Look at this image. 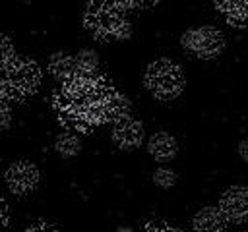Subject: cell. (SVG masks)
Listing matches in <instances>:
<instances>
[{"instance_id":"cell-14","label":"cell","mask_w":248,"mask_h":232,"mask_svg":"<svg viewBox=\"0 0 248 232\" xmlns=\"http://www.w3.org/2000/svg\"><path fill=\"white\" fill-rule=\"evenodd\" d=\"M76 75L95 77L99 75V56L91 48H81L76 54Z\"/></svg>"},{"instance_id":"cell-9","label":"cell","mask_w":248,"mask_h":232,"mask_svg":"<svg viewBox=\"0 0 248 232\" xmlns=\"http://www.w3.org/2000/svg\"><path fill=\"white\" fill-rule=\"evenodd\" d=\"M147 153L157 162H170L178 153V143L170 133L155 131L147 141Z\"/></svg>"},{"instance_id":"cell-23","label":"cell","mask_w":248,"mask_h":232,"mask_svg":"<svg viewBox=\"0 0 248 232\" xmlns=\"http://www.w3.org/2000/svg\"><path fill=\"white\" fill-rule=\"evenodd\" d=\"M6 220H8L6 205H4V203H2V199H0V226H2V224H6Z\"/></svg>"},{"instance_id":"cell-21","label":"cell","mask_w":248,"mask_h":232,"mask_svg":"<svg viewBox=\"0 0 248 232\" xmlns=\"http://www.w3.org/2000/svg\"><path fill=\"white\" fill-rule=\"evenodd\" d=\"M145 228H147V230H176V228H172V226H167L165 222H147Z\"/></svg>"},{"instance_id":"cell-7","label":"cell","mask_w":248,"mask_h":232,"mask_svg":"<svg viewBox=\"0 0 248 232\" xmlns=\"http://www.w3.org/2000/svg\"><path fill=\"white\" fill-rule=\"evenodd\" d=\"M219 209L227 217L229 222L242 224L248 220V188L232 186L229 188L219 201Z\"/></svg>"},{"instance_id":"cell-20","label":"cell","mask_w":248,"mask_h":232,"mask_svg":"<svg viewBox=\"0 0 248 232\" xmlns=\"http://www.w3.org/2000/svg\"><path fill=\"white\" fill-rule=\"evenodd\" d=\"M238 157L248 162V137H244V139L238 143Z\"/></svg>"},{"instance_id":"cell-6","label":"cell","mask_w":248,"mask_h":232,"mask_svg":"<svg viewBox=\"0 0 248 232\" xmlns=\"http://www.w3.org/2000/svg\"><path fill=\"white\" fill-rule=\"evenodd\" d=\"M4 182H6V188L12 193H16V195H27V193H31L39 186L41 172L29 160H16V162H12L6 168Z\"/></svg>"},{"instance_id":"cell-15","label":"cell","mask_w":248,"mask_h":232,"mask_svg":"<svg viewBox=\"0 0 248 232\" xmlns=\"http://www.w3.org/2000/svg\"><path fill=\"white\" fill-rule=\"evenodd\" d=\"M54 151L62 159H74L81 151V139H79V135H76L74 131H62V133H58V137L54 141Z\"/></svg>"},{"instance_id":"cell-16","label":"cell","mask_w":248,"mask_h":232,"mask_svg":"<svg viewBox=\"0 0 248 232\" xmlns=\"http://www.w3.org/2000/svg\"><path fill=\"white\" fill-rule=\"evenodd\" d=\"M153 184L161 189H170L176 184V172L167 166H161L153 172Z\"/></svg>"},{"instance_id":"cell-13","label":"cell","mask_w":248,"mask_h":232,"mask_svg":"<svg viewBox=\"0 0 248 232\" xmlns=\"http://www.w3.org/2000/svg\"><path fill=\"white\" fill-rule=\"evenodd\" d=\"M130 110H132V102L126 95H122L120 91H114V89H108L107 95H105V116H107V122L112 120H120L124 116H130Z\"/></svg>"},{"instance_id":"cell-10","label":"cell","mask_w":248,"mask_h":232,"mask_svg":"<svg viewBox=\"0 0 248 232\" xmlns=\"http://www.w3.org/2000/svg\"><path fill=\"white\" fill-rule=\"evenodd\" d=\"M227 217L219 207H203L200 209L192 218L194 230H207V232H219L227 228Z\"/></svg>"},{"instance_id":"cell-2","label":"cell","mask_w":248,"mask_h":232,"mask_svg":"<svg viewBox=\"0 0 248 232\" xmlns=\"http://www.w3.org/2000/svg\"><path fill=\"white\" fill-rule=\"evenodd\" d=\"M83 25L99 41H128L132 37V23L120 0H89Z\"/></svg>"},{"instance_id":"cell-5","label":"cell","mask_w":248,"mask_h":232,"mask_svg":"<svg viewBox=\"0 0 248 232\" xmlns=\"http://www.w3.org/2000/svg\"><path fill=\"white\" fill-rule=\"evenodd\" d=\"M180 44L188 54H192L196 58L209 60L223 52L225 37L219 29H215L211 25H200V27L184 31L180 37Z\"/></svg>"},{"instance_id":"cell-17","label":"cell","mask_w":248,"mask_h":232,"mask_svg":"<svg viewBox=\"0 0 248 232\" xmlns=\"http://www.w3.org/2000/svg\"><path fill=\"white\" fill-rule=\"evenodd\" d=\"M16 58V46L10 37L0 35V70H4Z\"/></svg>"},{"instance_id":"cell-8","label":"cell","mask_w":248,"mask_h":232,"mask_svg":"<svg viewBox=\"0 0 248 232\" xmlns=\"http://www.w3.org/2000/svg\"><path fill=\"white\" fill-rule=\"evenodd\" d=\"M110 135H112V141L116 147H120L124 151H132L143 143L145 130L140 120H136L132 116H124L114 122Z\"/></svg>"},{"instance_id":"cell-18","label":"cell","mask_w":248,"mask_h":232,"mask_svg":"<svg viewBox=\"0 0 248 232\" xmlns=\"http://www.w3.org/2000/svg\"><path fill=\"white\" fill-rule=\"evenodd\" d=\"M12 124V108H10V99L0 87V130H6Z\"/></svg>"},{"instance_id":"cell-1","label":"cell","mask_w":248,"mask_h":232,"mask_svg":"<svg viewBox=\"0 0 248 232\" xmlns=\"http://www.w3.org/2000/svg\"><path fill=\"white\" fill-rule=\"evenodd\" d=\"M108 87L103 85L99 75L83 77L74 75L62 83L56 99V106L64 120L78 128H91L107 122L105 116V95Z\"/></svg>"},{"instance_id":"cell-22","label":"cell","mask_w":248,"mask_h":232,"mask_svg":"<svg viewBox=\"0 0 248 232\" xmlns=\"http://www.w3.org/2000/svg\"><path fill=\"white\" fill-rule=\"evenodd\" d=\"M27 230H54V226H48L46 222H35V224L29 226Z\"/></svg>"},{"instance_id":"cell-4","label":"cell","mask_w":248,"mask_h":232,"mask_svg":"<svg viewBox=\"0 0 248 232\" xmlns=\"http://www.w3.org/2000/svg\"><path fill=\"white\" fill-rule=\"evenodd\" d=\"M143 83H145V89L157 101H174L184 91L186 77L182 68L176 62L169 58H159L147 66Z\"/></svg>"},{"instance_id":"cell-11","label":"cell","mask_w":248,"mask_h":232,"mask_svg":"<svg viewBox=\"0 0 248 232\" xmlns=\"http://www.w3.org/2000/svg\"><path fill=\"white\" fill-rule=\"evenodd\" d=\"M46 68H48V72L54 79L64 83V81H68L76 75V56H72L64 50L54 52V54H50Z\"/></svg>"},{"instance_id":"cell-12","label":"cell","mask_w":248,"mask_h":232,"mask_svg":"<svg viewBox=\"0 0 248 232\" xmlns=\"http://www.w3.org/2000/svg\"><path fill=\"white\" fill-rule=\"evenodd\" d=\"M217 10L236 27H248V0H215Z\"/></svg>"},{"instance_id":"cell-19","label":"cell","mask_w":248,"mask_h":232,"mask_svg":"<svg viewBox=\"0 0 248 232\" xmlns=\"http://www.w3.org/2000/svg\"><path fill=\"white\" fill-rule=\"evenodd\" d=\"M126 8H147V6H153L157 4L159 0H120Z\"/></svg>"},{"instance_id":"cell-3","label":"cell","mask_w":248,"mask_h":232,"mask_svg":"<svg viewBox=\"0 0 248 232\" xmlns=\"http://www.w3.org/2000/svg\"><path fill=\"white\" fill-rule=\"evenodd\" d=\"M43 73L31 58L16 56L4 70H0V87L10 101H23L41 85Z\"/></svg>"}]
</instances>
